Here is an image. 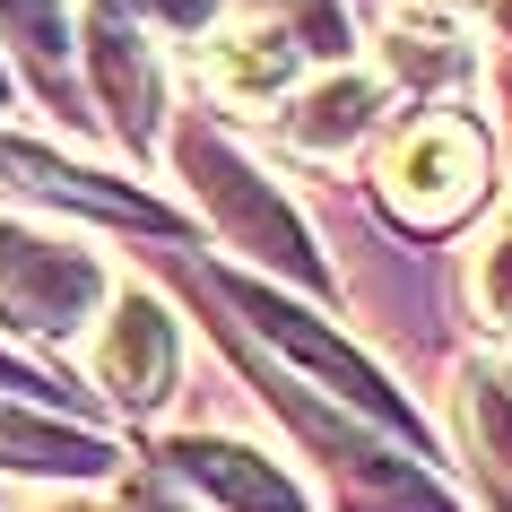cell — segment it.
Masks as SVG:
<instances>
[{
    "label": "cell",
    "instance_id": "6da1fadb",
    "mask_svg": "<svg viewBox=\"0 0 512 512\" xmlns=\"http://www.w3.org/2000/svg\"><path fill=\"white\" fill-rule=\"evenodd\" d=\"M226 296H235L243 313H252V330H261V339H278V348L296 356L304 374H322V382H330V391H339L348 408H365V417H374L382 434H400V443H417V417H408V400H391V382H382L374 365H365V356L348 348V339H330V330L313 322V313H296V304H278L270 287H252V278H226Z\"/></svg>",
    "mask_w": 512,
    "mask_h": 512
},
{
    "label": "cell",
    "instance_id": "7a4b0ae2",
    "mask_svg": "<svg viewBox=\"0 0 512 512\" xmlns=\"http://www.w3.org/2000/svg\"><path fill=\"white\" fill-rule=\"evenodd\" d=\"M382 183H391V200H400L417 226H452L460 209H478V191H486V148H478L469 122L426 113V122H408V139L382 157Z\"/></svg>",
    "mask_w": 512,
    "mask_h": 512
},
{
    "label": "cell",
    "instance_id": "3957f363",
    "mask_svg": "<svg viewBox=\"0 0 512 512\" xmlns=\"http://www.w3.org/2000/svg\"><path fill=\"white\" fill-rule=\"evenodd\" d=\"M96 296H105V278H96L87 252H70V243H35V235H9V226H0V304H9L27 330L61 339V330H79V313Z\"/></svg>",
    "mask_w": 512,
    "mask_h": 512
},
{
    "label": "cell",
    "instance_id": "277c9868",
    "mask_svg": "<svg viewBox=\"0 0 512 512\" xmlns=\"http://www.w3.org/2000/svg\"><path fill=\"white\" fill-rule=\"evenodd\" d=\"M183 165H191V183L209 191V209L226 217V226H235V235L252 243L261 261H278V270H287V278H304V287H322V261H313L304 226H296L287 209H278V200H270L261 183H252V174H243V165L226 157L217 139H191V148H183Z\"/></svg>",
    "mask_w": 512,
    "mask_h": 512
},
{
    "label": "cell",
    "instance_id": "5b68a950",
    "mask_svg": "<svg viewBox=\"0 0 512 512\" xmlns=\"http://www.w3.org/2000/svg\"><path fill=\"white\" fill-rule=\"evenodd\" d=\"M105 391L122 408H157L174 391V322H165L148 296L113 304V330H105Z\"/></svg>",
    "mask_w": 512,
    "mask_h": 512
},
{
    "label": "cell",
    "instance_id": "8992f818",
    "mask_svg": "<svg viewBox=\"0 0 512 512\" xmlns=\"http://www.w3.org/2000/svg\"><path fill=\"white\" fill-rule=\"evenodd\" d=\"M174 478L200 486V495H217L226 512H304V495L278 478L261 452H243V443H209V434L174 443Z\"/></svg>",
    "mask_w": 512,
    "mask_h": 512
},
{
    "label": "cell",
    "instance_id": "52a82bcc",
    "mask_svg": "<svg viewBox=\"0 0 512 512\" xmlns=\"http://www.w3.org/2000/svg\"><path fill=\"white\" fill-rule=\"evenodd\" d=\"M96 70H105V105L131 139H148L157 122V79H148V53H139V27H122V0L96 9Z\"/></svg>",
    "mask_w": 512,
    "mask_h": 512
},
{
    "label": "cell",
    "instance_id": "ba28073f",
    "mask_svg": "<svg viewBox=\"0 0 512 512\" xmlns=\"http://www.w3.org/2000/svg\"><path fill=\"white\" fill-rule=\"evenodd\" d=\"M105 460H113V452L96 443V434H70V426H44V417L0 408V469H35V478H96Z\"/></svg>",
    "mask_w": 512,
    "mask_h": 512
},
{
    "label": "cell",
    "instance_id": "9c48e42d",
    "mask_svg": "<svg viewBox=\"0 0 512 512\" xmlns=\"http://www.w3.org/2000/svg\"><path fill=\"white\" fill-rule=\"evenodd\" d=\"M296 61L304 53L278 27H243V35L217 44V87H226V96H252V105H270V96L296 87Z\"/></svg>",
    "mask_w": 512,
    "mask_h": 512
},
{
    "label": "cell",
    "instance_id": "30bf717a",
    "mask_svg": "<svg viewBox=\"0 0 512 512\" xmlns=\"http://www.w3.org/2000/svg\"><path fill=\"white\" fill-rule=\"evenodd\" d=\"M460 426H469V452L512 486V365H478L469 391H460Z\"/></svg>",
    "mask_w": 512,
    "mask_h": 512
},
{
    "label": "cell",
    "instance_id": "8fae6325",
    "mask_svg": "<svg viewBox=\"0 0 512 512\" xmlns=\"http://www.w3.org/2000/svg\"><path fill=\"white\" fill-rule=\"evenodd\" d=\"M0 18H9V35L35 53V70H44V87L61 96V53H70V27H61V0H0Z\"/></svg>",
    "mask_w": 512,
    "mask_h": 512
},
{
    "label": "cell",
    "instance_id": "7c38bea8",
    "mask_svg": "<svg viewBox=\"0 0 512 512\" xmlns=\"http://www.w3.org/2000/svg\"><path fill=\"white\" fill-rule=\"evenodd\" d=\"M365 113H374V79H339V87H322V96H313V113L296 122V139H304V148L356 139V131H365Z\"/></svg>",
    "mask_w": 512,
    "mask_h": 512
},
{
    "label": "cell",
    "instance_id": "4fadbf2b",
    "mask_svg": "<svg viewBox=\"0 0 512 512\" xmlns=\"http://www.w3.org/2000/svg\"><path fill=\"white\" fill-rule=\"evenodd\" d=\"M478 304L512 330V226L495 235V252H486V270H478Z\"/></svg>",
    "mask_w": 512,
    "mask_h": 512
},
{
    "label": "cell",
    "instance_id": "5bb4252c",
    "mask_svg": "<svg viewBox=\"0 0 512 512\" xmlns=\"http://www.w3.org/2000/svg\"><path fill=\"white\" fill-rule=\"evenodd\" d=\"M113 512H174V504H157V495H122Z\"/></svg>",
    "mask_w": 512,
    "mask_h": 512
},
{
    "label": "cell",
    "instance_id": "9a60e30c",
    "mask_svg": "<svg viewBox=\"0 0 512 512\" xmlns=\"http://www.w3.org/2000/svg\"><path fill=\"white\" fill-rule=\"evenodd\" d=\"M408 9H460V0H408Z\"/></svg>",
    "mask_w": 512,
    "mask_h": 512
},
{
    "label": "cell",
    "instance_id": "2e32d148",
    "mask_svg": "<svg viewBox=\"0 0 512 512\" xmlns=\"http://www.w3.org/2000/svg\"><path fill=\"white\" fill-rule=\"evenodd\" d=\"M296 9H313V18H330V0H296Z\"/></svg>",
    "mask_w": 512,
    "mask_h": 512
}]
</instances>
